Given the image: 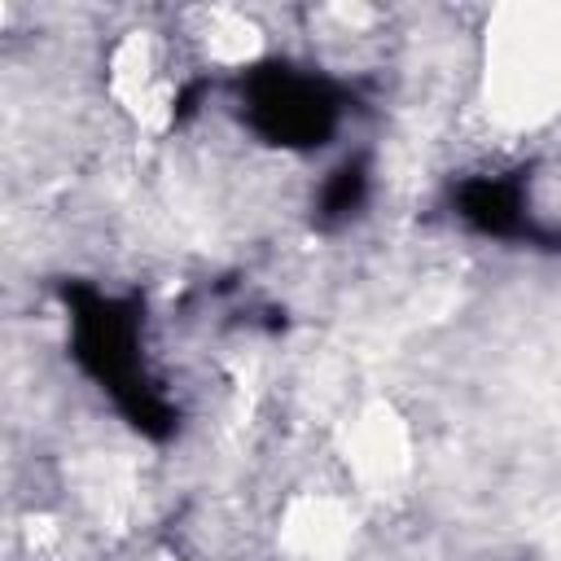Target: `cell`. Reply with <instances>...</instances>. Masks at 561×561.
<instances>
[{"instance_id":"4","label":"cell","mask_w":561,"mask_h":561,"mask_svg":"<svg viewBox=\"0 0 561 561\" xmlns=\"http://www.w3.org/2000/svg\"><path fill=\"white\" fill-rule=\"evenodd\" d=\"M364 197H368V171H364V162H342L324 180L320 202H316V215H320V224H342V219H351L364 206Z\"/></svg>"},{"instance_id":"2","label":"cell","mask_w":561,"mask_h":561,"mask_svg":"<svg viewBox=\"0 0 561 561\" xmlns=\"http://www.w3.org/2000/svg\"><path fill=\"white\" fill-rule=\"evenodd\" d=\"M241 105H245V123L272 140V145H285V149H311V145H324L337 127V92L316 79V75H302L294 66H280V61H267V66H254L245 70L241 79Z\"/></svg>"},{"instance_id":"1","label":"cell","mask_w":561,"mask_h":561,"mask_svg":"<svg viewBox=\"0 0 561 561\" xmlns=\"http://www.w3.org/2000/svg\"><path fill=\"white\" fill-rule=\"evenodd\" d=\"M75 359L114 394L118 412L149 438H167L175 430V408L140 368V311L136 302L105 298L88 285H66Z\"/></svg>"},{"instance_id":"3","label":"cell","mask_w":561,"mask_h":561,"mask_svg":"<svg viewBox=\"0 0 561 561\" xmlns=\"http://www.w3.org/2000/svg\"><path fill=\"white\" fill-rule=\"evenodd\" d=\"M456 210L482 237H539L526 215V193L517 175H478L456 188Z\"/></svg>"}]
</instances>
